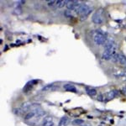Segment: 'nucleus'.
<instances>
[{
  "instance_id": "nucleus-1",
  "label": "nucleus",
  "mask_w": 126,
  "mask_h": 126,
  "mask_svg": "<svg viewBox=\"0 0 126 126\" xmlns=\"http://www.w3.org/2000/svg\"><path fill=\"white\" fill-rule=\"evenodd\" d=\"M93 40L97 45H104L106 42L107 38L106 35L101 31H97L93 35Z\"/></svg>"
},
{
  "instance_id": "nucleus-2",
  "label": "nucleus",
  "mask_w": 126,
  "mask_h": 126,
  "mask_svg": "<svg viewBox=\"0 0 126 126\" xmlns=\"http://www.w3.org/2000/svg\"><path fill=\"white\" fill-rule=\"evenodd\" d=\"M90 11H92V9H90V7L85 4H81L75 9V12L80 15H87L90 13Z\"/></svg>"
},
{
  "instance_id": "nucleus-3",
  "label": "nucleus",
  "mask_w": 126,
  "mask_h": 126,
  "mask_svg": "<svg viewBox=\"0 0 126 126\" xmlns=\"http://www.w3.org/2000/svg\"><path fill=\"white\" fill-rule=\"evenodd\" d=\"M115 46L113 47H108V48H105V50L103 53V58L105 60H109L110 58H112L113 55H114V51H115Z\"/></svg>"
},
{
  "instance_id": "nucleus-4",
  "label": "nucleus",
  "mask_w": 126,
  "mask_h": 126,
  "mask_svg": "<svg viewBox=\"0 0 126 126\" xmlns=\"http://www.w3.org/2000/svg\"><path fill=\"white\" fill-rule=\"evenodd\" d=\"M113 60L120 65H126V57L120 53H115L113 55Z\"/></svg>"
},
{
  "instance_id": "nucleus-5",
  "label": "nucleus",
  "mask_w": 126,
  "mask_h": 126,
  "mask_svg": "<svg viewBox=\"0 0 126 126\" xmlns=\"http://www.w3.org/2000/svg\"><path fill=\"white\" fill-rule=\"evenodd\" d=\"M81 3L76 1V0H67L66 2V8H67L68 10H75L78 6L80 5Z\"/></svg>"
},
{
  "instance_id": "nucleus-6",
  "label": "nucleus",
  "mask_w": 126,
  "mask_h": 126,
  "mask_svg": "<svg viewBox=\"0 0 126 126\" xmlns=\"http://www.w3.org/2000/svg\"><path fill=\"white\" fill-rule=\"evenodd\" d=\"M92 21H93V23L98 24V25H100V24H102L103 22V16L99 14V12H97L93 14V16H92Z\"/></svg>"
},
{
  "instance_id": "nucleus-7",
  "label": "nucleus",
  "mask_w": 126,
  "mask_h": 126,
  "mask_svg": "<svg viewBox=\"0 0 126 126\" xmlns=\"http://www.w3.org/2000/svg\"><path fill=\"white\" fill-rule=\"evenodd\" d=\"M42 126H54L53 119L50 116H46L43 119Z\"/></svg>"
},
{
  "instance_id": "nucleus-8",
  "label": "nucleus",
  "mask_w": 126,
  "mask_h": 126,
  "mask_svg": "<svg viewBox=\"0 0 126 126\" xmlns=\"http://www.w3.org/2000/svg\"><path fill=\"white\" fill-rule=\"evenodd\" d=\"M66 1H64V0H55V9H61L64 6H66Z\"/></svg>"
},
{
  "instance_id": "nucleus-9",
  "label": "nucleus",
  "mask_w": 126,
  "mask_h": 126,
  "mask_svg": "<svg viewBox=\"0 0 126 126\" xmlns=\"http://www.w3.org/2000/svg\"><path fill=\"white\" fill-rule=\"evenodd\" d=\"M63 88L66 91H69V92H76V87H75L73 85H71V84H70V83L65 84V85L63 86Z\"/></svg>"
},
{
  "instance_id": "nucleus-10",
  "label": "nucleus",
  "mask_w": 126,
  "mask_h": 126,
  "mask_svg": "<svg viewBox=\"0 0 126 126\" xmlns=\"http://www.w3.org/2000/svg\"><path fill=\"white\" fill-rule=\"evenodd\" d=\"M86 92H87V94L90 95V96H95V95H97V91L93 88H89V87H87V88H86Z\"/></svg>"
},
{
  "instance_id": "nucleus-11",
  "label": "nucleus",
  "mask_w": 126,
  "mask_h": 126,
  "mask_svg": "<svg viewBox=\"0 0 126 126\" xmlns=\"http://www.w3.org/2000/svg\"><path fill=\"white\" fill-rule=\"evenodd\" d=\"M35 111H30V112H29L28 114L25 115V119H32V118L35 117Z\"/></svg>"
},
{
  "instance_id": "nucleus-12",
  "label": "nucleus",
  "mask_w": 126,
  "mask_h": 126,
  "mask_svg": "<svg viewBox=\"0 0 126 126\" xmlns=\"http://www.w3.org/2000/svg\"><path fill=\"white\" fill-rule=\"evenodd\" d=\"M97 99L100 102H105L108 100V97H107V95H104V94H99L98 98H97Z\"/></svg>"
},
{
  "instance_id": "nucleus-13",
  "label": "nucleus",
  "mask_w": 126,
  "mask_h": 126,
  "mask_svg": "<svg viewBox=\"0 0 126 126\" xmlns=\"http://www.w3.org/2000/svg\"><path fill=\"white\" fill-rule=\"evenodd\" d=\"M83 123H84V121L82 120V119H75V120L72 121L71 124H72L73 125H81V124H82Z\"/></svg>"
},
{
  "instance_id": "nucleus-14",
  "label": "nucleus",
  "mask_w": 126,
  "mask_h": 126,
  "mask_svg": "<svg viewBox=\"0 0 126 126\" xmlns=\"http://www.w3.org/2000/svg\"><path fill=\"white\" fill-rule=\"evenodd\" d=\"M107 97H108V99H110V98H114V97H115V95H114V92L113 91V92H110L108 93V95H107Z\"/></svg>"
},
{
  "instance_id": "nucleus-15",
  "label": "nucleus",
  "mask_w": 126,
  "mask_h": 126,
  "mask_svg": "<svg viewBox=\"0 0 126 126\" xmlns=\"http://www.w3.org/2000/svg\"><path fill=\"white\" fill-rule=\"evenodd\" d=\"M65 15H66V17H68V18H71V17H72L71 13L70 12V10H68V9L65 11Z\"/></svg>"
}]
</instances>
